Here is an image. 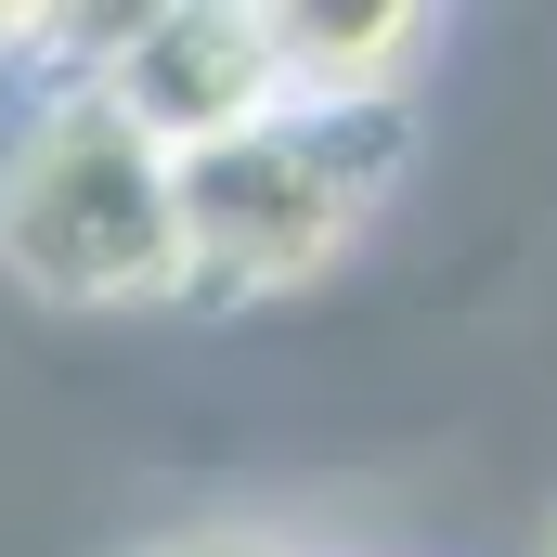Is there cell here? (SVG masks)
I'll return each mask as SVG.
<instances>
[{"label":"cell","mask_w":557,"mask_h":557,"mask_svg":"<svg viewBox=\"0 0 557 557\" xmlns=\"http://www.w3.org/2000/svg\"><path fill=\"white\" fill-rule=\"evenodd\" d=\"M156 557H273L260 532H195V545H156Z\"/></svg>","instance_id":"5b68a950"},{"label":"cell","mask_w":557,"mask_h":557,"mask_svg":"<svg viewBox=\"0 0 557 557\" xmlns=\"http://www.w3.org/2000/svg\"><path fill=\"white\" fill-rule=\"evenodd\" d=\"M416 52V13L403 0H285L273 13V65H285V104H389Z\"/></svg>","instance_id":"277c9868"},{"label":"cell","mask_w":557,"mask_h":557,"mask_svg":"<svg viewBox=\"0 0 557 557\" xmlns=\"http://www.w3.org/2000/svg\"><path fill=\"white\" fill-rule=\"evenodd\" d=\"M91 91H104L156 156H208V143H234L247 117L285 104L273 13H234V0H156V13H117Z\"/></svg>","instance_id":"3957f363"},{"label":"cell","mask_w":557,"mask_h":557,"mask_svg":"<svg viewBox=\"0 0 557 557\" xmlns=\"http://www.w3.org/2000/svg\"><path fill=\"white\" fill-rule=\"evenodd\" d=\"M403 182V104H273L208 156H169L182 298H273L363 247Z\"/></svg>","instance_id":"6da1fadb"},{"label":"cell","mask_w":557,"mask_h":557,"mask_svg":"<svg viewBox=\"0 0 557 557\" xmlns=\"http://www.w3.org/2000/svg\"><path fill=\"white\" fill-rule=\"evenodd\" d=\"M0 52H39V13H0Z\"/></svg>","instance_id":"8992f818"},{"label":"cell","mask_w":557,"mask_h":557,"mask_svg":"<svg viewBox=\"0 0 557 557\" xmlns=\"http://www.w3.org/2000/svg\"><path fill=\"white\" fill-rule=\"evenodd\" d=\"M0 260L65 298V311H104V298H169L182 285V208H169V156L91 91L65 78L0 169Z\"/></svg>","instance_id":"7a4b0ae2"}]
</instances>
